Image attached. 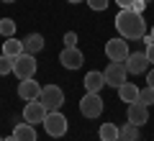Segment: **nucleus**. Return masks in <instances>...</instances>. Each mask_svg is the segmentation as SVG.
Returning <instances> with one entry per match:
<instances>
[{
	"label": "nucleus",
	"instance_id": "obj_10",
	"mask_svg": "<svg viewBox=\"0 0 154 141\" xmlns=\"http://www.w3.org/2000/svg\"><path fill=\"white\" fill-rule=\"evenodd\" d=\"M123 64H126V72H131V75H144V72H149V59H146L144 51H131Z\"/></svg>",
	"mask_w": 154,
	"mask_h": 141
},
{
	"label": "nucleus",
	"instance_id": "obj_15",
	"mask_svg": "<svg viewBox=\"0 0 154 141\" xmlns=\"http://www.w3.org/2000/svg\"><path fill=\"white\" fill-rule=\"evenodd\" d=\"M13 136H16V141H38L36 128H33L31 123H18L16 128H13Z\"/></svg>",
	"mask_w": 154,
	"mask_h": 141
},
{
	"label": "nucleus",
	"instance_id": "obj_26",
	"mask_svg": "<svg viewBox=\"0 0 154 141\" xmlns=\"http://www.w3.org/2000/svg\"><path fill=\"white\" fill-rule=\"evenodd\" d=\"M144 8H146V3H144V0H134L131 11H136V13H144Z\"/></svg>",
	"mask_w": 154,
	"mask_h": 141
},
{
	"label": "nucleus",
	"instance_id": "obj_3",
	"mask_svg": "<svg viewBox=\"0 0 154 141\" xmlns=\"http://www.w3.org/2000/svg\"><path fill=\"white\" fill-rule=\"evenodd\" d=\"M38 100H41V105L46 110H62V105H64V90L59 85H46V87H41Z\"/></svg>",
	"mask_w": 154,
	"mask_h": 141
},
{
	"label": "nucleus",
	"instance_id": "obj_29",
	"mask_svg": "<svg viewBox=\"0 0 154 141\" xmlns=\"http://www.w3.org/2000/svg\"><path fill=\"white\" fill-rule=\"evenodd\" d=\"M5 141H16V136H13V133H11V136H8V139H5Z\"/></svg>",
	"mask_w": 154,
	"mask_h": 141
},
{
	"label": "nucleus",
	"instance_id": "obj_31",
	"mask_svg": "<svg viewBox=\"0 0 154 141\" xmlns=\"http://www.w3.org/2000/svg\"><path fill=\"white\" fill-rule=\"evenodd\" d=\"M149 36H152V38H154V26H152V31H149Z\"/></svg>",
	"mask_w": 154,
	"mask_h": 141
},
{
	"label": "nucleus",
	"instance_id": "obj_20",
	"mask_svg": "<svg viewBox=\"0 0 154 141\" xmlns=\"http://www.w3.org/2000/svg\"><path fill=\"white\" fill-rule=\"evenodd\" d=\"M0 33L5 38L16 36V21H13V18H0Z\"/></svg>",
	"mask_w": 154,
	"mask_h": 141
},
{
	"label": "nucleus",
	"instance_id": "obj_19",
	"mask_svg": "<svg viewBox=\"0 0 154 141\" xmlns=\"http://www.w3.org/2000/svg\"><path fill=\"white\" fill-rule=\"evenodd\" d=\"M98 136H100V141H118V126L116 123H103Z\"/></svg>",
	"mask_w": 154,
	"mask_h": 141
},
{
	"label": "nucleus",
	"instance_id": "obj_24",
	"mask_svg": "<svg viewBox=\"0 0 154 141\" xmlns=\"http://www.w3.org/2000/svg\"><path fill=\"white\" fill-rule=\"evenodd\" d=\"M64 46H77V33L75 31H67L64 33Z\"/></svg>",
	"mask_w": 154,
	"mask_h": 141
},
{
	"label": "nucleus",
	"instance_id": "obj_34",
	"mask_svg": "<svg viewBox=\"0 0 154 141\" xmlns=\"http://www.w3.org/2000/svg\"><path fill=\"white\" fill-rule=\"evenodd\" d=\"M0 141H5V139H0Z\"/></svg>",
	"mask_w": 154,
	"mask_h": 141
},
{
	"label": "nucleus",
	"instance_id": "obj_1",
	"mask_svg": "<svg viewBox=\"0 0 154 141\" xmlns=\"http://www.w3.org/2000/svg\"><path fill=\"white\" fill-rule=\"evenodd\" d=\"M116 23V31H118V36L126 38V41H141L144 36H146V21L141 18V13L131 11V8H123V11H118V16L113 18Z\"/></svg>",
	"mask_w": 154,
	"mask_h": 141
},
{
	"label": "nucleus",
	"instance_id": "obj_33",
	"mask_svg": "<svg viewBox=\"0 0 154 141\" xmlns=\"http://www.w3.org/2000/svg\"><path fill=\"white\" fill-rule=\"evenodd\" d=\"M144 3H149V0H144Z\"/></svg>",
	"mask_w": 154,
	"mask_h": 141
},
{
	"label": "nucleus",
	"instance_id": "obj_9",
	"mask_svg": "<svg viewBox=\"0 0 154 141\" xmlns=\"http://www.w3.org/2000/svg\"><path fill=\"white\" fill-rule=\"evenodd\" d=\"M46 113H49V110H46L44 105H41V100H28V103H26V108H23V121H26V123H31V126L44 123Z\"/></svg>",
	"mask_w": 154,
	"mask_h": 141
},
{
	"label": "nucleus",
	"instance_id": "obj_14",
	"mask_svg": "<svg viewBox=\"0 0 154 141\" xmlns=\"http://www.w3.org/2000/svg\"><path fill=\"white\" fill-rule=\"evenodd\" d=\"M41 49H44V36H41V33H28V36L23 38V51H26V54L36 57Z\"/></svg>",
	"mask_w": 154,
	"mask_h": 141
},
{
	"label": "nucleus",
	"instance_id": "obj_7",
	"mask_svg": "<svg viewBox=\"0 0 154 141\" xmlns=\"http://www.w3.org/2000/svg\"><path fill=\"white\" fill-rule=\"evenodd\" d=\"M128 54H131V49H128V41L121 36L110 38L108 44H105V57H108L110 62H126Z\"/></svg>",
	"mask_w": 154,
	"mask_h": 141
},
{
	"label": "nucleus",
	"instance_id": "obj_8",
	"mask_svg": "<svg viewBox=\"0 0 154 141\" xmlns=\"http://www.w3.org/2000/svg\"><path fill=\"white\" fill-rule=\"evenodd\" d=\"M59 62H62L64 69H80V67L85 64V54L77 49V46H64L62 54H59Z\"/></svg>",
	"mask_w": 154,
	"mask_h": 141
},
{
	"label": "nucleus",
	"instance_id": "obj_32",
	"mask_svg": "<svg viewBox=\"0 0 154 141\" xmlns=\"http://www.w3.org/2000/svg\"><path fill=\"white\" fill-rule=\"evenodd\" d=\"M3 3H16V0H3Z\"/></svg>",
	"mask_w": 154,
	"mask_h": 141
},
{
	"label": "nucleus",
	"instance_id": "obj_12",
	"mask_svg": "<svg viewBox=\"0 0 154 141\" xmlns=\"http://www.w3.org/2000/svg\"><path fill=\"white\" fill-rule=\"evenodd\" d=\"M38 95H41V85H38L33 77H28V80H21L18 82V98L21 100H38Z\"/></svg>",
	"mask_w": 154,
	"mask_h": 141
},
{
	"label": "nucleus",
	"instance_id": "obj_22",
	"mask_svg": "<svg viewBox=\"0 0 154 141\" xmlns=\"http://www.w3.org/2000/svg\"><path fill=\"white\" fill-rule=\"evenodd\" d=\"M139 103H144V105H152L154 103V90L152 87H144V90H139Z\"/></svg>",
	"mask_w": 154,
	"mask_h": 141
},
{
	"label": "nucleus",
	"instance_id": "obj_27",
	"mask_svg": "<svg viewBox=\"0 0 154 141\" xmlns=\"http://www.w3.org/2000/svg\"><path fill=\"white\" fill-rule=\"evenodd\" d=\"M146 85L154 90V69H149V72H146Z\"/></svg>",
	"mask_w": 154,
	"mask_h": 141
},
{
	"label": "nucleus",
	"instance_id": "obj_6",
	"mask_svg": "<svg viewBox=\"0 0 154 141\" xmlns=\"http://www.w3.org/2000/svg\"><path fill=\"white\" fill-rule=\"evenodd\" d=\"M103 77H105V85H110V87H118L126 82V77H128V72H126V64L123 62H108V67L103 69Z\"/></svg>",
	"mask_w": 154,
	"mask_h": 141
},
{
	"label": "nucleus",
	"instance_id": "obj_21",
	"mask_svg": "<svg viewBox=\"0 0 154 141\" xmlns=\"http://www.w3.org/2000/svg\"><path fill=\"white\" fill-rule=\"evenodd\" d=\"M5 75H13V59L0 54V77H5Z\"/></svg>",
	"mask_w": 154,
	"mask_h": 141
},
{
	"label": "nucleus",
	"instance_id": "obj_11",
	"mask_svg": "<svg viewBox=\"0 0 154 141\" xmlns=\"http://www.w3.org/2000/svg\"><path fill=\"white\" fill-rule=\"evenodd\" d=\"M126 118H128V123H134V126H139L141 128L144 123H149V105H144V103H128V113H126Z\"/></svg>",
	"mask_w": 154,
	"mask_h": 141
},
{
	"label": "nucleus",
	"instance_id": "obj_17",
	"mask_svg": "<svg viewBox=\"0 0 154 141\" xmlns=\"http://www.w3.org/2000/svg\"><path fill=\"white\" fill-rule=\"evenodd\" d=\"M3 54L11 57V59H16L18 54H23V41H18L16 36L5 38V41H3Z\"/></svg>",
	"mask_w": 154,
	"mask_h": 141
},
{
	"label": "nucleus",
	"instance_id": "obj_2",
	"mask_svg": "<svg viewBox=\"0 0 154 141\" xmlns=\"http://www.w3.org/2000/svg\"><path fill=\"white\" fill-rule=\"evenodd\" d=\"M41 126H44V131L51 139H62V136L67 133V128H69V121H67V115L62 113V110H49Z\"/></svg>",
	"mask_w": 154,
	"mask_h": 141
},
{
	"label": "nucleus",
	"instance_id": "obj_18",
	"mask_svg": "<svg viewBox=\"0 0 154 141\" xmlns=\"http://www.w3.org/2000/svg\"><path fill=\"white\" fill-rule=\"evenodd\" d=\"M141 136H139V126L134 123H126L118 128V141H139Z\"/></svg>",
	"mask_w": 154,
	"mask_h": 141
},
{
	"label": "nucleus",
	"instance_id": "obj_16",
	"mask_svg": "<svg viewBox=\"0 0 154 141\" xmlns=\"http://www.w3.org/2000/svg\"><path fill=\"white\" fill-rule=\"evenodd\" d=\"M118 98H121L123 103H136L139 100V87L134 85V82H123V85L118 87Z\"/></svg>",
	"mask_w": 154,
	"mask_h": 141
},
{
	"label": "nucleus",
	"instance_id": "obj_4",
	"mask_svg": "<svg viewBox=\"0 0 154 141\" xmlns=\"http://www.w3.org/2000/svg\"><path fill=\"white\" fill-rule=\"evenodd\" d=\"M36 57L33 54H18L16 59H13V75L18 77V80H28V77H33L36 75Z\"/></svg>",
	"mask_w": 154,
	"mask_h": 141
},
{
	"label": "nucleus",
	"instance_id": "obj_5",
	"mask_svg": "<svg viewBox=\"0 0 154 141\" xmlns=\"http://www.w3.org/2000/svg\"><path fill=\"white\" fill-rule=\"evenodd\" d=\"M103 98H100V92H85V98L80 100V113L85 118H98L103 113Z\"/></svg>",
	"mask_w": 154,
	"mask_h": 141
},
{
	"label": "nucleus",
	"instance_id": "obj_13",
	"mask_svg": "<svg viewBox=\"0 0 154 141\" xmlns=\"http://www.w3.org/2000/svg\"><path fill=\"white\" fill-rule=\"evenodd\" d=\"M82 85H85V90H88V92H100V90L105 87V77H103V72H98V69L88 72Z\"/></svg>",
	"mask_w": 154,
	"mask_h": 141
},
{
	"label": "nucleus",
	"instance_id": "obj_28",
	"mask_svg": "<svg viewBox=\"0 0 154 141\" xmlns=\"http://www.w3.org/2000/svg\"><path fill=\"white\" fill-rule=\"evenodd\" d=\"M116 3H118V8H121V11H123V8H131V5H134V0H116Z\"/></svg>",
	"mask_w": 154,
	"mask_h": 141
},
{
	"label": "nucleus",
	"instance_id": "obj_30",
	"mask_svg": "<svg viewBox=\"0 0 154 141\" xmlns=\"http://www.w3.org/2000/svg\"><path fill=\"white\" fill-rule=\"evenodd\" d=\"M67 3H85V0H67Z\"/></svg>",
	"mask_w": 154,
	"mask_h": 141
},
{
	"label": "nucleus",
	"instance_id": "obj_23",
	"mask_svg": "<svg viewBox=\"0 0 154 141\" xmlns=\"http://www.w3.org/2000/svg\"><path fill=\"white\" fill-rule=\"evenodd\" d=\"M85 3H88L93 11H105V8L110 5V0H85Z\"/></svg>",
	"mask_w": 154,
	"mask_h": 141
},
{
	"label": "nucleus",
	"instance_id": "obj_25",
	"mask_svg": "<svg viewBox=\"0 0 154 141\" xmlns=\"http://www.w3.org/2000/svg\"><path fill=\"white\" fill-rule=\"evenodd\" d=\"M144 54H146L149 64H154V41H152V44H146V49H144Z\"/></svg>",
	"mask_w": 154,
	"mask_h": 141
}]
</instances>
